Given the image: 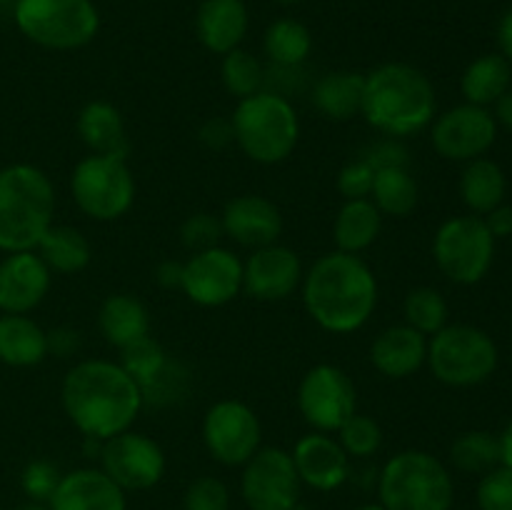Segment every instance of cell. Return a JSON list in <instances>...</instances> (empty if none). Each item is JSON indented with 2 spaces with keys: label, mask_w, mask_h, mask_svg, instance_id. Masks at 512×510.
<instances>
[{
  "label": "cell",
  "mask_w": 512,
  "mask_h": 510,
  "mask_svg": "<svg viewBox=\"0 0 512 510\" xmlns=\"http://www.w3.org/2000/svg\"><path fill=\"white\" fill-rule=\"evenodd\" d=\"M48 355V335L25 315L0 318V360L15 368L38 365Z\"/></svg>",
  "instance_id": "obj_27"
},
{
  "label": "cell",
  "mask_w": 512,
  "mask_h": 510,
  "mask_svg": "<svg viewBox=\"0 0 512 510\" xmlns=\"http://www.w3.org/2000/svg\"><path fill=\"white\" fill-rule=\"evenodd\" d=\"M183 290L193 303L218 308L230 303L243 290V263L225 248H208L193 253L183 263Z\"/></svg>",
  "instance_id": "obj_15"
},
{
  "label": "cell",
  "mask_w": 512,
  "mask_h": 510,
  "mask_svg": "<svg viewBox=\"0 0 512 510\" xmlns=\"http://www.w3.org/2000/svg\"><path fill=\"white\" fill-rule=\"evenodd\" d=\"M223 233L243 248H265L278 240L283 230V215L273 200L263 195H238L225 205Z\"/></svg>",
  "instance_id": "obj_19"
},
{
  "label": "cell",
  "mask_w": 512,
  "mask_h": 510,
  "mask_svg": "<svg viewBox=\"0 0 512 510\" xmlns=\"http://www.w3.org/2000/svg\"><path fill=\"white\" fill-rule=\"evenodd\" d=\"M460 195L473 213H490L498 205H503L505 173L498 163L488 158L470 160L468 168L463 170V178H460Z\"/></svg>",
  "instance_id": "obj_31"
},
{
  "label": "cell",
  "mask_w": 512,
  "mask_h": 510,
  "mask_svg": "<svg viewBox=\"0 0 512 510\" xmlns=\"http://www.w3.org/2000/svg\"><path fill=\"white\" fill-rule=\"evenodd\" d=\"M370 358L375 368L388 378H408L428 360V343L425 335L410 325H393L375 338Z\"/></svg>",
  "instance_id": "obj_23"
},
{
  "label": "cell",
  "mask_w": 512,
  "mask_h": 510,
  "mask_svg": "<svg viewBox=\"0 0 512 510\" xmlns=\"http://www.w3.org/2000/svg\"><path fill=\"white\" fill-rule=\"evenodd\" d=\"M195 33L210 53L228 55L240 48L248 33V8L243 0H203L195 15Z\"/></svg>",
  "instance_id": "obj_22"
},
{
  "label": "cell",
  "mask_w": 512,
  "mask_h": 510,
  "mask_svg": "<svg viewBox=\"0 0 512 510\" xmlns=\"http://www.w3.org/2000/svg\"><path fill=\"white\" fill-rule=\"evenodd\" d=\"M155 280H158L163 288H183V263H175V260H165L155 270Z\"/></svg>",
  "instance_id": "obj_49"
},
{
  "label": "cell",
  "mask_w": 512,
  "mask_h": 510,
  "mask_svg": "<svg viewBox=\"0 0 512 510\" xmlns=\"http://www.w3.org/2000/svg\"><path fill=\"white\" fill-rule=\"evenodd\" d=\"M63 408L90 440L125 433L143 408V390L110 360H83L63 380Z\"/></svg>",
  "instance_id": "obj_1"
},
{
  "label": "cell",
  "mask_w": 512,
  "mask_h": 510,
  "mask_svg": "<svg viewBox=\"0 0 512 510\" xmlns=\"http://www.w3.org/2000/svg\"><path fill=\"white\" fill-rule=\"evenodd\" d=\"M48 335V353H55L58 358H68L80 348V335L73 328H55Z\"/></svg>",
  "instance_id": "obj_47"
},
{
  "label": "cell",
  "mask_w": 512,
  "mask_h": 510,
  "mask_svg": "<svg viewBox=\"0 0 512 510\" xmlns=\"http://www.w3.org/2000/svg\"><path fill=\"white\" fill-rule=\"evenodd\" d=\"M265 53L273 65H303L313 50V35L300 20L280 18L265 30Z\"/></svg>",
  "instance_id": "obj_33"
},
{
  "label": "cell",
  "mask_w": 512,
  "mask_h": 510,
  "mask_svg": "<svg viewBox=\"0 0 512 510\" xmlns=\"http://www.w3.org/2000/svg\"><path fill=\"white\" fill-rule=\"evenodd\" d=\"M13 15L20 33L48 50H78L100 30L93 0H15Z\"/></svg>",
  "instance_id": "obj_7"
},
{
  "label": "cell",
  "mask_w": 512,
  "mask_h": 510,
  "mask_svg": "<svg viewBox=\"0 0 512 510\" xmlns=\"http://www.w3.org/2000/svg\"><path fill=\"white\" fill-rule=\"evenodd\" d=\"M485 225H488L493 238H508L512 235V208L510 205H498L495 210L485 213Z\"/></svg>",
  "instance_id": "obj_48"
},
{
  "label": "cell",
  "mask_w": 512,
  "mask_h": 510,
  "mask_svg": "<svg viewBox=\"0 0 512 510\" xmlns=\"http://www.w3.org/2000/svg\"><path fill=\"white\" fill-rule=\"evenodd\" d=\"M38 255L48 265V270L73 275L88 268L93 253L80 230L70 228V225H50L48 233L40 238Z\"/></svg>",
  "instance_id": "obj_29"
},
{
  "label": "cell",
  "mask_w": 512,
  "mask_h": 510,
  "mask_svg": "<svg viewBox=\"0 0 512 510\" xmlns=\"http://www.w3.org/2000/svg\"><path fill=\"white\" fill-rule=\"evenodd\" d=\"M103 473L123 490H148L160 483L165 473V455L148 435L125 433L103 440Z\"/></svg>",
  "instance_id": "obj_14"
},
{
  "label": "cell",
  "mask_w": 512,
  "mask_h": 510,
  "mask_svg": "<svg viewBox=\"0 0 512 510\" xmlns=\"http://www.w3.org/2000/svg\"><path fill=\"white\" fill-rule=\"evenodd\" d=\"M495 118L512 133V88L505 90V93L495 100Z\"/></svg>",
  "instance_id": "obj_51"
},
{
  "label": "cell",
  "mask_w": 512,
  "mask_h": 510,
  "mask_svg": "<svg viewBox=\"0 0 512 510\" xmlns=\"http://www.w3.org/2000/svg\"><path fill=\"white\" fill-rule=\"evenodd\" d=\"M338 433V443L343 445L345 453L355 455V458H368V455H373L375 450L380 448V443H383V430H380V425L375 423L373 418H368V415H350Z\"/></svg>",
  "instance_id": "obj_39"
},
{
  "label": "cell",
  "mask_w": 512,
  "mask_h": 510,
  "mask_svg": "<svg viewBox=\"0 0 512 510\" xmlns=\"http://www.w3.org/2000/svg\"><path fill=\"white\" fill-rule=\"evenodd\" d=\"M200 143L210 150H225L230 143H235L233 120L230 118H210L205 120L198 133Z\"/></svg>",
  "instance_id": "obj_46"
},
{
  "label": "cell",
  "mask_w": 512,
  "mask_h": 510,
  "mask_svg": "<svg viewBox=\"0 0 512 510\" xmlns=\"http://www.w3.org/2000/svg\"><path fill=\"white\" fill-rule=\"evenodd\" d=\"M275 3H280V5H295V3H303V0H275Z\"/></svg>",
  "instance_id": "obj_54"
},
{
  "label": "cell",
  "mask_w": 512,
  "mask_h": 510,
  "mask_svg": "<svg viewBox=\"0 0 512 510\" xmlns=\"http://www.w3.org/2000/svg\"><path fill=\"white\" fill-rule=\"evenodd\" d=\"M380 225H383V213L375 208L373 200H348L340 208L333 225V238L338 243V250L350 255L363 253L378 240Z\"/></svg>",
  "instance_id": "obj_28"
},
{
  "label": "cell",
  "mask_w": 512,
  "mask_h": 510,
  "mask_svg": "<svg viewBox=\"0 0 512 510\" xmlns=\"http://www.w3.org/2000/svg\"><path fill=\"white\" fill-rule=\"evenodd\" d=\"M510 78L512 68L505 55H483L468 65L460 80V90L470 105L485 108L510 90Z\"/></svg>",
  "instance_id": "obj_30"
},
{
  "label": "cell",
  "mask_w": 512,
  "mask_h": 510,
  "mask_svg": "<svg viewBox=\"0 0 512 510\" xmlns=\"http://www.w3.org/2000/svg\"><path fill=\"white\" fill-rule=\"evenodd\" d=\"M223 83L228 93H233L235 98H250V95L263 90L265 70L253 53L235 48L223 60Z\"/></svg>",
  "instance_id": "obj_36"
},
{
  "label": "cell",
  "mask_w": 512,
  "mask_h": 510,
  "mask_svg": "<svg viewBox=\"0 0 512 510\" xmlns=\"http://www.w3.org/2000/svg\"><path fill=\"white\" fill-rule=\"evenodd\" d=\"M5 3H15V0H0V5H5Z\"/></svg>",
  "instance_id": "obj_56"
},
{
  "label": "cell",
  "mask_w": 512,
  "mask_h": 510,
  "mask_svg": "<svg viewBox=\"0 0 512 510\" xmlns=\"http://www.w3.org/2000/svg\"><path fill=\"white\" fill-rule=\"evenodd\" d=\"M380 505L385 510H450L453 480L435 455L405 450L380 473Z\"/></svg>",
  "instance_id": "obj_6"
},
{
  "label": "cell",
  "mask_w": 512,
  "mask_h": 510,
  "mask_svg": "<svg viewBox=\"0 0 512 510\" xmlns=\"http://www.w3.org/2000/svg\"><path fill=\"white\" fill-rule=\"evenodd\" d=\"M203 440L223 465H245L260 450V420L240 400H220L208 410Z\"/></svg>",
  "instance_id": "obj_13"
},
{
  "label": "cell",
  "mask_w": 512,
  "mask_h": 510,
  "mask_svg": "<svg viewBox=\"0 0 512 510\" xmlns=\"http://www.w3.org/2000/svg\"><path fill=\"white\" fill-rule=\"evenodd\" d=\"M220 238H223V220L210 213H195L180 225V240L193 253L218 248Z\"/></svg>",
  "instance_id": "obj_40"
},
{
  "label": "cell",
  "mask_w": 512,
  "mask_h": 510,
  "mask_svg": "<svg viewBox=\"0 0 512 510\" xmlns=\"http://www.w3.org/2000/svg\"><path fill=\"white\" fill-rule=\"evenodd\" d=\"M500 463L512 470V420L508 428H505V433L500 435Z\"/></svg>",
  "instance_id": "obj_52"
},
{
  "label": "cell",
  "mask_w": 512,
  "mask_h": 510,
  "mask_svg": "<svg viewBox=\"0 0 512 510\" xmlns=\"http://www.w3.org/2000/svg\"><path fill=\"white\" fill-rule=\"evenodd\" d=\"M365 75L350 73V70H335L323 75L313 88V105L330 120L355 118L363 108Z\"/></svg>",
  "instance_id": "obj_26"
},
{
  "label": "cell",
  "mask_w": 512,
  "mask_h": 510,
  "mask_svg": "<svg viewBox=\"0 0 512 510\" xmlns=\"http://www.w3.org/2000/svg\"><path fill=\"white\" fill-rule=\"evenodd\" d=\"M50 288L48 265L33 250L13 253L0 263V310L23 315L40 305Z\"/></svg>",
  "instance_id": "obj_18"
},
{
  "label": "cell",
  "mask_w": 512,
  "mask_h": 510,
  "mask_svg": "<svg viewBox=\"0 0 512 510\" xmlns=\"http://www.w3.org/2000/svg\"><path fill=\"white\" fill-rule=\"evenodd\" d=\"M55 215V190L33 165L0 170V248L10 253L38 248Z\"/></svg>",
  "instance_id": "obj_4"
},
{
  "label": "cell",
  "mask_w": 512,
  "mask_h": 510,
  "mask_svg": "<svg viewBox=\"0 0 512 510\" xmlns=\"http://www.w3.org/2000/svg\"><path fill=\"white\" fill-rule=\"evenodd\" d=\"M298 408L318 433H338L355 415V385L335 365H315L298 390Z\"/></svg>",
  "instance_id": "obj_11"
},
{
  "label": "cell",
  "mask_w": 512,
  "mask_h": 510,
  "mask_svg": "<svg viewBox=\"0 0 512 510\" xmlns=\"http://www.w3.org/2000/svg\"><path fill=\"white\" fill-rule=\"evenodd\" d=\"M363 160H368L375 170L408 168V150H405V145L398 143L395 138L380 140V143H373L365 150Z\"/></svg>",
  "instance_id": "obj_45"
},
{
  "label": "cell",
  "mask_w": 512,
  "mask_h": 510,
  "mask_svg": "<svg viewBox=\"0 0 512 510\" xmlns=\"http://www.w3.org/2000/svg\"><path fill=\"white\" fill-rule=\"evenodd\" d=\"M448 323V303L435 288H415L405 298V325L423 335H435Z\"/></svg>",
  "instance_id": "obj_35"
},
{
  "label": "cell",
  "mask_w": 512,
  "mask_h": 510,
  "mask_svg": "<svg viewBox=\"0 0 512 510\" xmlns=\"http://www.w3.org/2000/svg\"><path fill=\"white\" fill-rule=\"evenodd\" d=\"M243 498L250 510H293L300 500V475L293 455L263 448L245 463Z\"/></svg>",
  "instance_id": "obj_12"
},
{
  "label": "cell",
  "mask_w": 512,
  "mask_h": 510,
  "mask_svg": "<svg viewBox=\"0 0 512 510\" xmlns=\"http://www.w3.org/2000/svg\"><path fill=\"white\" fill-rule=\"evenodd\" d=\"M480 510H512V470L500 465L485 473L478 485Z\"/></svg>",
  "instance_id": "obj_41"
},
{
  "label": "cell",
  "mask_w": 512,
  "mask_h": 510,
  "mask_svg": "<svg viewBox=\"0 0 512 510\" xmlns=\"http://www.w3.org/2000/svg\"><path fill=\"white\" fill-rule=\"evenodd\" d=\"M370 200H373L380 213L405 218L418 205V183H415L408 168L375 170V183Z\"/></svg>",
  "instance_id": "obj_32"
},
{
  "label": "cell",
  "mask_w": 512,
  "mask_h": 510,
  "mask_svg": "<svg viewBox=\"0 0 512 510\" xmlns=\"http://www.w3.org/2000/svg\"><path fill=\"white\" fill-rule=\"evenodd\" d=\"M303 280L300 258L285 245L258 248L243 265V290L258 300H285Z\"/></svg>",
  "instance_id": "obj_17"
},
{
  "label": "cell",
  "mask_w": 512,
  "mask_h": 510,
  "mask_svg": "<svg viewBox=\"0 0 512 510\" xmlns=\"http://www.w3.org/2000/svg\"><path fill=\"white\" fill-rule=\"evenodd\" d=\"M295 470L300 475V483L310 485L315 490H335L348 478L350 455L343 445L328 433H310L298 440L293 453Z\"/></svg>",
  "instance_id": "obj_20"
},
{
  "label": "cell",
  "mask_w": 512,
  "mask_h": 510,
  "mask_svg": "<svg viewBox=\"0 0 512 510\" xmlns=\"http://www.w3.org/2000/svg\"><path fill=\"white\" fill-rule=\"evenodd\" d=\"M70 190L85 215L95 220H115L130 210L135 200V180L125 158L90 155L80 160L70 178Z\"/></svg>",
  "instance_id": "obj_9"
},
{
  "label": "cell",
  "mask_w": 512,
  "mask_h": 510,
  "mask_svg": "<svg viewBox=\"0 0 512 510\" xmlns=\"http://www.w3.org/2000/svg\"><path fill=\"white\" fill-rule=\"evenodd\" d=\"M303 300L310 318L330 333L360 330L378 305L375 275L358 255L335 253L315 260L303 280Z\"/></svg>",
  "instance_id": "obj_2"
},
{
  "label": "cell",
  "mask_w": 512,
  "mask_h": 510,
  "mask_svg": "<svg viewBox=\"0 0 512 510\" xmlns=\"http://www.w3.org/2000/svg\"><path fill=\"white\" fill-rule=\"evenodd\" d=\"M230 120L235 143L255 163H283L298 145L300 123L295 108L288 98L270 90H260L240 100Z\"/></svg>",
  "instance_id": "obj_5"
},
{
  "label": "cell",
  "mask_w": 512,
  "mask_h": 510,
  "mask_svg": "<svg viewBox=\"0 0 512 510\" xmlns=\"http://www.w3.org/2000/svg\"><path fill=\"white\" fill-rule=\"evenodd\" d=\"M60 478L63 475H60V470L53 463H48V460H33L23 473V488L35 503H45V500L50 503Z\"/></svg>",
  "instance_id": "obj_44"
},
{
  "label": "cell",
  "mask_w": 512,
  "mask_h": 510,
  "mask_svg": "<svg viewBox=\"0 0 512 510\" xmlns=\"http://www.w3.org/2000/svg\"><path fill=\"white\" fill-rule=\"evenodd\" d=\"M78 133L93 155H113V158L128 155V133H125L123 115L115 105L103 100L85 105L78 115Z\"/></svg>",
  "instance_id": "obj_24"
},
{
  "label": "cell",
  "mask_w": 512,
  "mask_h": 510,
  "mask_svg": "<svg viewBox=\"0 0 512 510\" xmlns=\"http://www.w3.org/2000/svg\"><path fill=\"white\" fill-rule=\"evenodd\" d=\"M358 510H385L383 505H363V508H358Z\"/></svg>",
  "instance_id": "obj_55"
},
{
  "label": "cell",
  "mask_w": 512,
  "mask_h": 510,
  "mask_svg": "<svg viewBox=\"0 0 512 510\" xmlns=\"http://www.w3.org/2000/svg\"><path fill=\"white\" fill-rule=\"evenodd\" d=\"M98 325L103 338L115 348L135 343L150 333V318L145 305L133 295H110L98 313Z\"/></svg>",
  "instance_id": "obj_25"
},
{
  "label": "cell",
  "mask_w": 512,
  "mask_h": 510,
  "mask_svg": "<svg viewBox=\"0 0 512 510\" xmlns=\"http://www.w3.org/2000/svg\"><path fill=\"white\" fill-rule=\"evenodd\" d=\"M375 168L368 160L358 158L345 165L338 175V190L345 200H365L373 193Z\"/></svg>",
  "instance_id": "obj_43"
},
{
  "label": "cell",
  "mask_w": 512,
  "mask_h": 510,
  "mask_svg": "<svg viewBox=\"0 0 512 510\" xmlns=\"http://www.w3.org/2000/svg\"><path fill=\"white\" fill-rule=\"evenodd\" d=\"M435 88L428 75L405 63H388L365 75L363 108L370 125L390 138L423 130L435 118Z\"/></svg>",
  "instance_id": "obj_3"
},
{
  "label": "cell",
  "mask_w": 512,
  "mask_h": 510,
  "mask_svg": "<svg viewBox=\"0 0 512 510\" xmlns=\"http://www.w3.org/2000/svg\"><path fill=\"white\" fill-rule=\"evenodd\" d=\"M50 510H125V490L103 470H73L60 478Z\"/></svg>",
  "instance_id": "obj_21"
},
{
  "label": "cell",
  "mask_w": 512,
  "mask_h": 510,
  "mask_svg": "<svg viewBox=\"0 0 512 510\" xmlns=\"http://www.w3.org/2000/svg\"><path fill=\"white\" fill-rule=\"evenodd\" d=\"M20 510H50V508H45L43 503H33V505H25V508H20Z\"/></svg>",
  "instance_id": "obj_53"
},
{
  "label": "cell",
  "mask_w": 512,
  "mask_h": 510,
  "mask_svg": "<svg viewBox=\"0 0 512 510\" xmlns=\"http://www.w3.org/2000/svg\"><path fill=\"white\" fill-rule=\"evenodd\" d=\"M498 123L480 105H458L433 125V145L448 160H475L495 143Z\"/></svg>",
  "instance_id": "obj_16"
},
{
  "label": "cell",
  "mask_w": 512,
  "mask_h": 510,
  "mask_svg": "<svg viewBox=\"0 0 512 510\" xmlns=\"http://www.w3.org/2000/svg\"><path fill=\"white\" fill-rule=\"evenodd\" d=\"M230 493L223 480L213 475L193 480L190 488L185 490V510H228Z\"/></svg>",
  "instance_id": "obj_42"
},
{
  "label": "cell",
  "mask_w": 512,
  "mask_h": 510,
  "mask_svg": "<svg viewBox=\"0 0 512 510\" xmlns=\"http://www.w3.org/2000/svg\"><path fill=\"white\" fill-rule=\"evenodd\" d=\"M438 268L460 285H473L485 278L493 265L495 238L478 215H460L440 225L433 243Z\"/></svg>",
  "instance_id": "obj_10"
},
{
  "label": "cell",
  "mask_w": 512,
  "mask_h": 510,
  "mask_svg": "<svg viewBox=\"0 0 512 510\" xmlns=\"http://www.w3.org/2000/svg\"><path fill=\"white\" fill-rule=\"evenodd\" d=\"M190 388V373L178 360H165L163 368L143 385V403L153 405H173L185 398Z\"/></svg>",
  "instance_id": "obj_38"
},
{
  "label": "cell",
  "mask_w": 512,
  "mask_h": 510,
  "mask_svg": "<svg viewBox=\"0 0 512 510\" xmlns=\"http://www.w3.org/2000/svg\"><path fill=\"white\" fill-rule=\"evenodd\" d=\"M450 458L463 473H488L500 463V438L485 430H470L455 440Z\"/></svg>",
  "instance_id": "obj_34"
},
{
  "label": "cell",
  "mask_w": 512,
  "mask_h": 510,
  "mask_svg": "<svg viewBox=\"0 0 512 510\" xmlns=\"http://www.w3.org/2000/svg\"><path fill=\"white\" fill-rule=\"evenodd\" d=\"M165 360H168V355H165L163 345H160L158 340L150 338V335L120 348V368H123L140 388L163 368Z\"/></svg>",
  "instance_id": "obj_37"
},
{
  "label": "cell",
  "mask_w": 512,
  "mask_h": 510,
  "mask_svg": "<svg viewBox=\"0 0 512 510\" xmlns=\"http://www.w3.org/2000/svg\"><path fill=\"white\" fill-rule=\"evenodd\" d=\"M428 363L440 383L468 388L495 373L498 348L485 330L473 325H445L428 343Z\"/></svg>",
  "instance_id": "obj_8"
},
{
  "label": "cell",
  "mask_w": 512,
  "mask_h": 510,
  "mask_svg": "<svg viewBox=\"0 0 512 510\" xmlns=\"http://www.w3.org/2000/svg\"><path fill=\"white\" fill-rule=\"evenodd\" d=\"M498 45L503 50V55L508 60H512V5L503 13L498 25Z\"/></svg>",
  "instance_id": "obj_50"
}]
</instances>
